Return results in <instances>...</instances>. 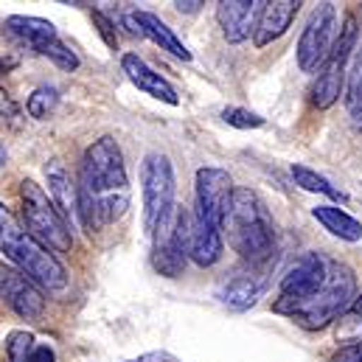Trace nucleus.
<instances>
[{
	"mask_svg": "<svg viewBox=\"0 0 362 362\" xmlns=\"http://www.w3.org/2000/svg\"><path fill=\"white\" fill-rule=\"evenodd\" d=\"M132 202L127 163L118 141L101 135L93 141L79 163V219L88 230L118 222Z\"/></svg>",
	"mask_w": 362,
	"mask_h": 362,
	"instance_id": "obj_1",
	"label": "nucleus"
},
{
	"mask_svg": "<svg viewBox=\"0 0 362 362\" xmlns=\"http://www.w3.org/2000/svg\"><path fill=\"white\" fill-rule=\"evenodd\" d=\"M0 253L42 292L59 295L71 284L65 264L20 225V219L3 202H0Z\"/></svg>",
	"mask_w": 362,
	"mask_h": 362,
	"instance_id": "obj_2",
	"label": "nucleus"
},
{
	"mask_svg": "<svg viewBox=\"0 0 362 362\" xmlns=\"http://www.w3.org/2000/svg\"><path fill=\"white\" fill-rule=\"evenodd\" d=\"M354 298H357L354 270L349 264L332 262L326 284L315 295H309L306 300H298V303H272V309L284 317H292L306 332H320V329L332 326L334 320H340L351 309Z\"/></svg>",
	"mask_w": 362,
	"mask_h": 362,
	"instance_id": "obj_3",
	"label": "nucleus"
},
{
	"mask_svg": "<svg viewBox=\"0 0 362 362\" xmlns=\"http://www.w3.org/2000/svg\"><path fill=\"white\" fill-rule=\"evenodd\" d=\"M222 230H228V245L245 262L259 264V262L270 259L272 245H275V225H272V216L264 199L256 191H250V188L233 191Z\"/></svg>",
	"mask_w": 362,
	"mask_h": 362,
	"instance_id": "obj_4",
	"label": "nucleus"
},
{
	"mask_svg": "<svg viewBox=\"0 0 362 362\" xmlns=\"http://www.w3.org/2000/svg\"><path fill=\"white\" fill-rule=\"evenodd\" d=\"M20 208L25 230L42 242L51 253H71L74 247V230L71 222L62 216V211L54 205V199L45 194L42 185L34 180L20 182Z\"/></svg>",
	"mask_w": 362,
	"mask_h": 362,
	"instance_id": "obj_5",
	"label": "nucleus"
},
{
	"mask_svg": "<svg viewBox=\"0 0 362 362\" xmlns=\"http://www.w3.org/2000/svg\"><path fill=\"white\" fill-rule=\"evenodd\" d=\"M177 180L172 158L163 152H146L141 160V197H144V228L152 236L155 225L177 205Z\"/></svg>",
	"mask_w": 362,
	"mask_h": 362,
	"instance_id": "obj_6",
	"label": "nucleus"
},
{
	"mask_svg": "<svg viewBox=\"0 0 362 362\" xmlns=\"http://www.w3.org/2000/svg\"><path fill=\"white\" fill-rule=\"evenodd\" d=\"M357 17L349 14L340 34H337V42H334V51L329 57V62L317 71V79L312 85V104L317 110H329L340 101V93H343V85H346V71H349V62H351V54L357 48Z\"/></svg>",
	"mask_w": 362,
	"mask_h": 362,
	"instance_id": "obj_7",
	"label": "nucleus"
},
{
	"mask_svg": "<svg viewBox=\"0 0 362 362\" xmlns=\"http://www.w3.org/2000/svg\"><path fill=\"white\" fill-rule=\"evenodd\" d=\"M337 34H340V28H337L334 3H320L309 14L306 28L300 31V40H298V48H295L298 68L303 74H317L329 62V57L334 51V42H337Z\"/></svg>",
	"mask_w": 362,
	"mask_h": 362,
	"instance_id": "obj_8",
	"label": "nucleus"
},
{
	"mask_svg": "<svg viewBox=\"0 0 362 362\" xmlns=\"http://www.w3.org/2000/svg\"><path fill=\"white\" fill-rule=\"evenodd\" d=\"M233 191H236V185L225 169H219V166L197 169V175H194V214L222 230Z\"/></svg>",
	"mask_w": 362,
	"mask_h": 362,
	"instance_id": "obj_9",
	"label": "nucleus"
},
{
	"mask_svg": "<svg viewBox=\"0 0 362 362\" xmlns=\"http://www.w3.org/2000/svg\"><path fill=\"white\" fill-rule=\"evenodd\" d=\"M177 222H180V236L185 242V253L197 267H214L222 259L225 239L222 230L194 214V208L177 205Z\"/></svg>",
	"mask_w": 362,
	"mask_h": 362,
	"instance_id": "obj_10",
	"label": "nucleus"
},
{
	"mask_svg": "<svg viewBox=\"0 0 362 362\" xmlns=\"http://www.w3.org/2000/svg\"><path fill=\"white\" fill-rule=\"evenodd\" d=\"M152 264L155 270L166 278H180L188 264L185 242L180 236V222H177V205L155 225L152 230Z\"/></svg>",
	"mask_w": 362,
	"mask_h": 362,
	"instance_id": "obj_11",
	"label": "nucleus"
},
{
	"mask_svg": "<svg viewBox=\"0 0 362 362\" xmlns=\"http://www.w3.org/2000/svg\"><path fill=\"white\" fill-rule=\"evenodd\" d=\"M329 264H332V262H326L320 253H303V256L286 270V275L281 278L275 303H298V300H306L309 295H315V292L326 284Z\"/></svg>",
	"mask_w": 362,
	"mask_h": 362,
	"instance_id": "obj_12",
	"label": "nucleus"
},
{
	"mask_svg": "<svg viewBox=\"0 0 362 362\" xmlns=\"http://www.w3.org/2000/svg\"><path fill=\"white\" fill-rule=\"evenodd\" d=\"M0 300L23 320H40L45 312V295L20 270L0 264Z\"/></svg>",
	"mask_w": 362,
	"mask_h": 362,
	"instance_id": "obj_13",
	"label": "nucleus"
},
{
	"mask_svg": "<svg viewBox=\"0 0 362 362\" xmlns=\"http://www.w3.org/2000/svg\"><path fill=\"white\" fill-rule=\"evenodd\" d=\"M262 8H264L262 0H219L216 3V23L222 28V37L230 45L245 42L250 34H256Z\"/></svg>",
	"mask_w": 362,
	"mask_h": 362,
	"instance_id": "obj_14",
	"label": "nucleus"
},
{
	"mask_svg": "<svg viewBox=\"0 0 362 362\" xmlns=\"http://www.w3.org/2000/svg\"><path fill=\"white\" fill-rule=\"evenodd\" d=\"M3 31L14 42H20V45L37 51V54H42L45 45L59 40V31H57V25L51 20L31 17V14H11V17H6L3 20Z\"/></svg>",
	"mask_w": 362,
	"mask_h": 362,
	"instance_id": "obj_15",
	"label": "nucleus"
},
{
	"mask_svg": "<svg viewBox=\"0 0 362 362\" xmlns=\"http://www.w3.org/2000/svg\"><path fill=\"white\" fill-rule=\"evenodd\" d=\"M121 71L127 74V79H129L141 93H146V95H152V98H158V101H163V104H172V107L180 104L177 90H175L158 71H152L138 54H124V57H121Z\"/></svg>",
	"mask_w": 362,
	"mask_h": 362,
	"instance_id": "obj_16",
	"label": "nucleus"
},
{
	"mask_svg": "<svg viewBox=\"0 0 362 362\" xmlns=\"http://www.w3.org/2000/svg\"><path fill=\"white\" fill-rule=\"evenodd\" d=\"M300 6H303L300 0H270V3H264L259 25H256V34H253L256 48H267L270 42L281 40L289 31V25L295 23Z\"/></svg>",
	"mask_w": 362,
	"mask_h": 362,
	"instance_id": "obj_17",
	"label": "nucleus"
},
{
	"mask_svg": "<svg viewBox=\"0 0 362 362\" xmlns=\"http://www.w3.org/2000/svg\"><path fill=\"white\" fill-rule=\"evenodd\" d=\"M129 23L135 25L138 37H146L149 42H155L160 51H169L172 57H177L182 62H191V51L185 48L180 37L155 14V11H146V8H138L129 14Z\"/></svg>",
	"mask_w": 362,
	"mask_h": 362,
	"instance_id": "obj_18",
	"label": "nucleus"
},
{
	"mask_svg": "<svg viewBox=\"0 0 362 362\" xmlns=\"http://www.w3.org/2000/svg\"><path fill=\"white\" fill-rule=\"evenodd\" d=\"M264 289H267V278H264V275H256V272H236V275H230V278L219 286L216 298H219L222 306H228L230 312H247L250 306L259 303V298L264 295Z\"/></svg>",
	"mask_w": 362,
	"mask_h": 362,
	"instance_id": "obj_19",
	"label": "nucleus"
},
{
	"mask_svg": "<svg viewBox=\"0 0 362 362\" xmlns=\"http://www.w3.org/2000/svg\"><path fill=\"white\" fill-rule=\"evenodd\" d=\"M45 182H48V197L62 211V216L68 222H76L79 219V185H74L59 158H51L45 163Z\"/></svg>",
	"mask_w": 362,
	"mask_h": 362,
	"instance_id": "obj_20",
	"label": "nucleus"
},
{
	"mask_svg": "<svg viewBox=\"0 0 362 362\" xmlns=\"http://www.w3.org/2000/svg\"><path fill=\"white\" fill-rule=\"evenodd\" d=\"M312 216L317 219V225H323V230H329L332 236L343 239V242H362V222L354 219L351 214H346L340 205H317L312 208Z\"/></svg>",
	"mask_w": 362,
	"mask_h": 362,
	"instance_id": "obj_21",
	"label": "nucleus"
},
{
	"mask_svg": "<svg viewBox=\"0 0 362 362\" xmlns=\"http://www.w3.org/2000/svg\"><path fill=\"white\" fill-rule=\"evenodd\" d=\"M292 180H295L298 188H303V191H309V194H323V197H329V199H334V202H346V199H349L343 191H337L323 175H317V172L309 169V166L295 163V166H292Z\"/></svg>",
	"mask_w": 362,
	"mask_h": 362,
	"instance_id": "obj_22",
	"label": "nucleus"
},
{
	"mask_svg": "<svg viewBox=\"0 0 362 362\" xmlns=\"http://www.w3.org/2000/svg\"><path fill=\"white\" fill-rule=\"evenodd\" d=\"M59 107V90L54 85H40L37 90H31V95L25 98V112L34 121H45L57 112Z\"/></svg>",
	"mask_w": 362,
	"mask_h": 362,
	"instance_id": "obj_23",
	"label": "nucleus"
},
{
	"mask_svg": "<svg viewBox=\"0 0 362 362\" xmlns=\"http://www.w3.org/2000/svg\"><path fill=\"white\" fill-rule=\"evenodd\" d=\"M346 107L351 121L362 127V45L357 48V57L351 62V74H349V95H346Z\"/></svg>",
	"mask_w": 362,
	"mask_h": 362,
	"instance_id": "obj_24",
	"label": "nucleus"
},
{
	"mask_svg": "<svg viewBox=\"0 0 362 362\" xmlns=\"http://www.w3.org/2000/svg\"><path fill=\"white\" fill-rule=\"evenodd\" d=\"M37 340L31 332L17 329L6 337V360L8 362H31V351H34Z\"/></svg>",
	"mask_w": 362,
	"mask_h": 362,
	"instance_id": "obj_25",
	"label": "nucleus"
},
{
	"mask_svg": "<svg viewBox=\"0 0 362 362\" xmlns=\"http://www.w3.org/2000/svg\"><path fill=\"white\" fill-rule=\"evenodd\" d=\"M222 121L228 127H236V129H262L267 124L259 112H250L245 107H225L222 110Z\"/></svg>",
	"mask_w": 362,
	"mask_h": 362,
	"instance_id": "obj_26",
	"label": "nucleus"
},
{
	"mask_svg": "<svg viewBox=\"0 0 362 362\" xmlns=\"http://www.w3.org/2000/svg\"><path fill=\"white\" fill-rule=\"evenodd\" d=\"M42 57H48L59 71H76V68H79V57H76V51H74L71 45H65L62 40L45 45V48H42Z\"/></svg>",
	"mask_w": 362,
	"mask_h": 362,
	"instance_id": "obj_27",
	"label": "nucleus"
},
{
	"mask_svg": "<svg viewBox=\"0 0 362 362\" xmlns=\"http://www.w3.org/2000/svg\"><path fill=\"white\" fill-rule=\"evenodd\" d=\"M0 124L20 127V104L6 90H0Z\"/></svg>",
	"mask_w": 362,
	"mask_h": 362,
	"instance_id": "obj_28",
	"label": "nucleus"
},
{
	"mask_svg": "<svg viewBox=\"0 0 362 362\" xmlns=\"http://www.w3.org/2000/svg\"><path fill=\"white\" fill-rule=\"evenodd\" d=\"M93 23H95V28H98L101 40H104L110 48H118V34H115V28H112L115 23H112V20H110L104 11H98V8L93 11Z\"/></svg>",
	"mask_w": 362,
	"mask_h": 362,
	"instance_id": "obj_29",
	"label": "nucleus"
},
{
	"mask_svg": "<svg viewBox=\"0 0 362 362\" xmlns=\"http://www.w3.org/2000/svg\"><path fill=\"white\" fill-rule=\"evenodd\" d=\"M332 362H362V343H354V346H343Z\"/></svg>",
	"mask_w": 362,
	"mask_h": 362,
	"instance_id": "obj_30",
	"label": "nucleus"
},
{
	"mask_svg": "<svg viewBox=\"0 0 362 362\" xmlns=\"http://www.w3.org/2000/svg\"><path fill=\"white\" fill-rule=\"evenodd\" d=\"M31 362H57V351L48 343H37L31 351Z\"/></svg>",
	"mask_w": 362,
	"mask_h": 362,
	"instance_id": "obj_31",
	"label": "nucleus"
},
{
	"mask_svg": "<svg viewBox=\"0 0 362 362\" xmlns=\"http://www.w3.org/2000/svg\"><path fill=\"white\" fill-rule=\"evenodd\" d=\"M17 65H20L17 57H0V76H3V74H11Z\"/></svg>",
	"mask_w": 362,
	"mask_h": 362,
	"instance_id": "obj_32",
	"label": "nucleus"
},
{
	"mask_svg": "<svg viewBox=\"0 0 362 362\" xmlns=\"http://www.w3.org/2000/svg\"><path fill=\"white\" fill-rule=\"evenodd\" d=\"M349 315H351V317H354V320H357V323L362 326V292L357 295V298H354V303H351Z\"/></svg>",
	"mask_w": 362,
	"mask_h": 362,
	"instance_id": "obj_33",
	"label": "nucleus"
},
{
	"mask_svg": "<svg viewBox=\"0 0 362 362\" xmlns=\"http://www.w3.org/2000/svg\"><path fill=\"white\" fill-rule=\"evenodd\" d=\"M180 11H199V6L202 3H197V0H185V3H175Z\"/></svg>",
	"mask_w": 362,
	"mask_h": 362,
	"instance_id": "obj_34",
	"label": "nucleus"
},
{
	"mask_svg": "<svg viewBox=\"0 0 362 362\" xmlns=\"http://www.w3.org/2000/svg\"><path fill=\"white\" fill-rule=\"evenodd\" d=\"M0 163H3V146H0Z\"/></svg>",
	"mask_w": 362,
	"mask_h": 362,
	"instance_id": "obj_35",
	"label": "nucleus"
}]
</instances>
